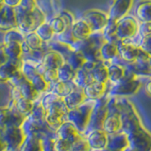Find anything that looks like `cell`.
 <instances>
[{
    "mask_svg": "<svg viewBox=\"0 0 151 151\" xmlns=\"http://www.w3.org/2000/svg\"><path fill=\"white\" fill-rule=\"evenodd\" d=\"M109 99H110V96H107L106 93L103 97L96 101L93 111L91 113V117H90L88 127L86 131H85V133L83 134L84 138L89 133H91L92 131L103 129L104 122H105L109 115V111H108Z\"/></svg>",
    "mask_w": 151,
    "mask_h": 151,
    "instance_id": "obj_3",
    "label": "cell"
},
{
    "mask_svg": "<svg viewBox=\"0 0 151 151\" xmlns=\"http://www.w3.org/2000/svg\"><path fill=\"white\" fill-rule=\"evenodd\" d=\"M63 99H64L65 104L67 105V108L69 109V111H71L79 106H81L87 98L85 96L83 89H80L78 87L76 90H74L69 96L64 97Z\"/></svg>",
    "mask_w": 151,
    "mask_h": 151,
    "instance_id": "obj_20",
    "label": "cell"
},
{
    "mask_svg": "<svg viewBox=\"0 0 151 151\" xmlns=\"http://www.w3.org/2000/svg\"><path fill=\"white\" fill-rule=\"evenodd\" d=\"M42 63L46 69L58 70L65 63V60L60 53L53 50L46 52L44 59L42 60Z\"/></svg>",
    "mask_w": 151,
    "mask_h": 151,
    "instance_id": "obj_18",
    "label": "cell"
},
{
    "mask_svg": "<svg viewBox=\"0 0 151 151\" xmlns=\"http://www.w3.org/2000/svg\"><path fill=\"white\" fill-rule=\"evenodd\" d=\"M149 63H150V65H151V60H150V61H149Z\"/></svg>",
    "mask_w": 151,
    "mask_h": 151,
    "instance_id": "obj_64",
    "label": "cell"
},
{
    "mask_svg": "<svg viewBox=\"0 0 151 151\" xmlns=\"http://www.w3.org/2000/svg\"><path fill=\"white\" fill-rule=\"evenodd\" d=\"M142 86V83L139 79L134 80H124L121 79L116 84H112V86L107 92L109 96L116 97H126L136 93Z\"/></svg>",
    "mask_w": 151,
    "mask_h": 151,
    "instance_id": "obj_6",
    "label": "cell"
},
{
    "mask_svg": "<svg viewBox=\"0 0 151 151\" xmlns=\"http://www.w3.org/2000/svg\"><path fill=\"white\" fill-rule=\"evenodd\" d=\"M0 144H1V151H8L7 143L3 139H0Z\"/></svg>",
    "mask_w": 151,
    "mask_h": 151,
    "instance_id": "obj_60",
    "label": "cell"
},
{
    "mask_svg": "<svg viewBox=\"0 0 151 151\" xmlns=\"http://www.w3.org/2000/svg\"><path fill=\"white\" fill-rule=\"evenodd\" d=\"M26 42L30 47L31 50H37L41 49L44 42L41 40V38L36 34V32H31L29 34H27L25 38Z\"/></svg>",
    "mask_w": 151,
    "mask_h": 151,
    "instance_id": "obj_42",
    "label": "cell"
},
{
    "mask_svg": "<svg viewBox=\"0 0 151 151\" xmlns=\"http://www.w3.org/2000/svg\"><path fill=\"white\" fill-rule=\"evenodd\" d=\"M58 138L61 140L68 141L70 144H75L76 142L84 138L83 135L76 129V127L70 122H64L60 126V129L57 130Z\"/></svg>",
    "mask_w": 151,
    "mask_h": 151,
    "instance_id": "obj_13",
    "label": "cell"
},
{
    "mask_svg": "<svg viewBox=\"0 0 151 151\" xmlns=\"http://www.w3.org/2000/svg\"><path fill=\"white\" fill-rule=\"evenodd\" d=\"M70 151H92V148L86 138H82L72 145Z\"/></svg>",
    "mask_w": 151,
    "mask_h": 151,
    "instance_id": "obj_46",
    "label": "cell"
},
{
    "mask_svg": "<svg viewBox=\"0 0 151 151\" xmlns=\"http://www.w3.org/2000/svg\"><path fill=\"white\" fill-rule=\"evenodd\" d=\"M105 64L108 67V72H109V81L112 84H116L121 80V78L124 77L125 75V67L113 63L111 61H104Z\"/></svg>",
    "mask_w": 151,
    "mask_h": 151,
    "instance_id": "obj_22",
    "label": "cell"
},
{
    "mask_svg": "<svg viewBox=\"0 0 151 151\" xmlns=\"http://www.w3.org/2000/svg\"><path fill=\"white\" fill-rule=\"evenodd\" d=\"M139 24L133 16H126L117 23L116 35L120 41H127L139 33Z\"/></svg>",
    "mask_w": 151,
    "mask_h": 151,
    "instance_id": "obj_8",
    "label": "cell"
},
{
    "mask_svg": "<svg viewBox=\"0 0 151 151\" xmlns=\"http://www.w3.org/2000/svg\"><path fill=\"white\" fill-rule=\"evenodd\" d=\"M37 64L36 63H33L30 60H24L23 67H22V72L24 76L27 78V80H30L35 77L36 75H38V70H37Z\"/></svg>",
    "mask_w": 151,
    "mask_h": 151,
    "instance_id": "obj_40",
    "label": "cell"
},
{
    "mask_svg": "<svg viewBox=\"0 0 151 151\" xmlns=\"http://www.w3.org/2000/svg\"><path fill=\"white\" fill-rule=\"evenodd\" d=\"M121 105V132L127 136L129 147L135 151H151V133L142 124L133 103L119 97Z\"/></svg>",
    "mask_w": 151,
    "mask_h": 151,
    "instance_id": "obj_1",
    "label": "cell"
},
{
    "mask_svg": "<svg viewBox=\"0 0 151 151\" xmlns=\"http://www.w3.org/2000/svg\"><path fill=\"white\" fill-rule=\"evenodd\" d=\"M22 44H19L16 42H8V44H3L1 45V47L4 50V52L8 56L9 60H18L22 59L23 56V50H22Z\"/></svg>",
    "mask_w": 151,
    "mask_h": 151,
    "instance_id": "obj_25",
    "label": "cell"
},
{
    "mask_svg": "<svg viewBox=\"0 0 151 151\" xmlns=\"http://www.w3.org/2000/svg\"><path fill=\"white\" fill-rule=\"evenodd\" d=\"M145 92L147 93L148 96H151V80H149V81L145 85Z\"/></svg>",
    "mask_w": 151,
    "mask_h": 151,
    "instance_id": "obj_61",
    "label": "cell"
},
{
    "mask_svg": "<svg viewBox=\"0 0 151 151\" xmlns=\"http://www.w3.org/2000/svg\"><path fill=\"white\" fill-rule=\"evenodd\" d=\"M83 92L88 100L96 101L107 93V83L93 81L89 84L86 88H84Z\"/></svg>",
    "mask_w": 151,
    "mask_h": 151,
    "instance_id": "obj_16",
    "label": "cell"
},
{
    "mask_svg": "<svg viewBox=\"0 0 151 151\" xmlns=\"http://www.w3.org/2000/svg\"><path fill=\"white\" fill-rule=\"evenodd\" d=\"M14 9H15V14H16L18 25H19V24H20L24 20V19L26 18V16L27 15V14L29 13V12H27L21 4L19 5V6H17L16 8H14Z\"/></svg>",
    "mask_w": 151,
    "mask_h": 151,
    "instance_id": "obj_51",
    "label": "cell"
},
{
    "mask_svg": "<svg viewBox=\"0 0 151 151\" xmlns=\"http://www.w3.org/2000/svg\"><path fill=\"white\" fill-rule=\"evenodd\" d=\"M133 1L131 0H117L112 3L110 11L108 12L109 19L115 22H119L123 18L127 16L129 9L132 7Z\"/></svg>",
    "mask_w": 151,
    "mask_h": 151,
    "instance_id": "obj_11",
    "label": "cell"
},
{
    "mask_svg": "<svg viewBox=\"0 0 151 151\" xmlns=\"http://www.w3.org/2000/svg\"><path fill=\"white\" fill-rule=\"evenodd\" d=\"M35 32H36V34L41 38V40L42 42H51L52 38L55 35V33L48 22H45L42 24V25H41L35 30Z\"/></svg>",
    "mask_w": 151,
    "mask_h": 151,
    "instance_id": "obj_35",
    "label": "cell"
},
{
    "mask_svg": "<svg viewBox=\"0 0 151 151\" xmlns=\"http://www.w3.org/2000/svg\"><path fill=\"white\" fill-rule=\"evenodd\" d=\"M78 87L76 86L73 81L71 82H60L58 81L54 84L49 85V89L47 93H52L58 96L60 98H64L72 93Z\"/></svg>",
    "mask_w": 151,
    "mask_h": 151,
    "instance_id": "obj_19",
    "label": "cell"
},
{
    "mask_svg": "<svg viewBox=\"0 0 151 151\" xmlns=\"http://www.w3.org/2000/svg\"><path fill=\"white\" fill-rule=\"evenodd\" d=\"M76 73L75 71L68 63H64L60 69H58V76H59V81L60 82H71L73 81Z\"/></svg>",
    "mask_w": 151,
    "mask_h": 151,
    "instance_id": "obj_33",
    "label": "cell"
},
{
    "mask_svg": "<svg viewBox=\"0 0 151 151\" xmlns=\"http://www.w3.org/2000/svg\"><path fill=\"white\" fill-rule=\"evenodd\" d=\"M72 147V144H70L68 141L57 139L55 141V151H70Z\"/></svg>",
    "mask_w": 151,
    "mask_h": 151,
    "instance_id": "obj_49",
    "label": "cell"
},
{
    "mask_svg": "<svg viewBox=\"0 0 151 151\" xmlns=\"http://www.w3.org/2000/svg\"><path fill=\"white\" fill-rule=\"evenodd\" d=\"M94 104H96V101L87 100L81 106L69 111L67 114L63 116L64 122L72 123L76 127V129L83 135L88 127L90 117H91Z\"/></svg>",
    "mask_w": 151,
    "mask_h": 151,
    "instance_id": "obj_2",
    "label": "cell"
},
{
    "mask_svg": "<svg viewBox=\"0 0 151 151\" xmlns=\"http://www.w3.org/2000/svg\"><path fill=\"white\" fill-rule=\"evenodd\" d=\"M94 81V78L93 77V74L91 72L84 70L83 68L79 69L76 73V77L73 80V82L77 87L80 89L86 88L89 84H91L92 82Z\"/></svg>",
    "mask_w": 151,
    "mask_h": 151,
    "instance_id": "obj_26",
    "label": "cell"
},
{
    "mask_svg": "<svg viewBox=\"0 0 151 151\" xmlns=\"http://www.w3.org/2000/svg\"><path fill=\"white\" fill-rule=\"evenodd\" d=\"M24 60L22 59L18 60H9L6 63L0 65V80L1 82H9L14 75L20 70H22Z\"/></svg>",
    "mask_w": 151,
    "mask_h": 151,
    "instance_id": "obj_12",
    "label": "cell"
},
{
    "mask_svg": "<svg viewBox=\"0 0 151 151\" xmlns=\"http://www.w3.org/2000/svg\"><path fill=\"white\" fill-rule=\"evenodd\" d=\"M30 82L32 83V85L34 86V88L39 93L48 92L49 84L45 81V79L44 78V77H42V75H40V74L36 75L35 77L30 80Z\"/></svg>",
    "mask_w": 151,
    "mask_h": 151,
    "instance_id": "obj_43",
    "label": "cell"
},
{
    "mask_svg": "<svg viewBox=\"0 0 151 151\" xmlns=\"http://www.w3.org/2000/svg\"><path fill=\"white\" fill-rule=\"evenodd\" d=\"M46 122L52 129L57 131L60 127V126L64 123V120H63V116H61V115L49 114V113H47L46 114Z\"/></svg>",
    "mask_w": 151,
    "mask_h": 151,
    "instance_id": "obj_44",
    "label": "cell"
},
{
    "mask_svg": "<svg viewBox=\"0 0 151 151\" xmlns=\"http://www.w3.org/2000/svg\"><path fill=\"white\" fill-rule=\"evenodd\" d=\"M34 103L35 102L23 97L20 99V100H18L16 102V109L18 110L19 112L22 113L23 115L27 117L31 113L33 108H34Z\"/></svg>",
    "mask_w": 151,
    "mask_h": 151,
    "instance_id": "obj_39",
    "label": "cell"
},
{
    "mask_svg": "<svg viewBox=\"0 0 151 151\" xmlns=\"http://www.w3.org/2000/svg\"><path fill=\"white\" fill-rule=\"evenodd\" d=\"M117 48L119 52V57L124 60L125 65L127 63H132L136 61L139 52V45L132 44L127 41H119L117 42ZM124 65V66H125Z\"/></svg>",
    "mask_w": 151,
    "mask_h": 151,
    "instance_id": "obj_10",
    "label": "cell"
},
{
    "mask_svg": "<svg viewBox=\"0 0 151 151\" xmlns=\"http://www.w3.org/2000/svg\"><path fill=\"white\" fill-rule=\"evenodd\" d=\"M18 28V22L14 8L9 7L3 1L0 2V29L7 32Z\"/></svg>",
    "mask_w": 151,
    "mask_h": 151,
    "instance_id": "obj_9",
    "label": "cell"
},
{
    "mask_svg": "<svg viewBox=\"0 0 151 151\" xmlns=\"http://www.w3.org/2000/svg\"><path fill=\"white\" fill-rule=\"evenodd\" d=\"M48 45H49L50 50H53V51H56V52H58V53H60L63 57L65 60H67L68 57L75 51L73 49L72 45L64 44V42H59L57 40L53 41V42H48Z\"/></svg>",
    "mask_w": 151,
    "mask_h": 151,
    "instance_id": "obj_30",
    "label": "cell"
},
{
    "mask_svg": "<svg viewBox=\"0 0 151 151\" xmlns=\"http://www.w3.org/2000/svg\"><path fill=\"white\" fill-rule=\"evenodd\" d=\"M150 60H151V56L139 47V52H138V56H137L136 61L142 63H148Z\"/></svg>",
    "mask_w": 151,
    "mask_h": 151,
    "instance_id": "obj_53",
    "label": "cell"
},
{
    "mask_svg": "<svg viewBox=\"0 0 151 151\" xmlns=\"http://www.w3.org/2000/svg\"><path fill=\"white\" fill-rule=\"evenodd\" d=\"M59 98H60V97H59L58 96H56V94H54V93H47L45 96H42V98L40 101H41L42 108H44L45 110L47 111L51 108V106L53 105V104L58 100Z\"/></svg>",
    "mask_w": 151,
    "mask_h": 151,
    "instance_id": "obj_45",
    "label": "cell"
},
{
    "mask_svg": "<svg viewBox=\"0 0 151 151\" xmlns=\"http://www.w3.org/2000/svg\"><path fill=\"white\" fill-rule=\"evenodd\" d=\"M139 47L151 56V35L142 38L139 44Z\"/></svg>",
    "mask_w": 151,
    "mask_h": 151,
    "instance_id": "obj_50",
    "label": "cell"
},
{
    "mask_svg": "<svg viewBox=\"0 0 151 151\" xmlns=\"http://www.w3.org/2000/svg\"><path fill=\"white\" fill-rule=\"evenodd\" d=\"M25 38L26 36L23 34V33L16 28V29H12L5 32V35L3 38V44H8V42H16L19 44H23L25 42Z\"/></svg>",
    "mask_w": 151,
    "mask_h": 151,
    "instance_id": "obj_37",
    "label": "cell"
},
{
    "mask_svg": "<svg viewBox=\"0 0 151 151\" xmlns=\"http://www.w3.org/2000/svg\"><path fill=\"white\" fill-rule=\"evenodd\" d=\"M22 45V50H23V55H27L29 52L31 51L30 47L28 46V45L26 42V41L23 42V44L21 45Z\"/></svg>",
    "mask_w": 151,
    "mask_h": 151,
    "instance_id": "obj_59",
    "label": "cell"
},
{
    "mask_svg": "<svg viewBox=\"0 0 151 151\" xmlns=\"http://www.w3.org/2000/svg\"><path fill=\"white\" fill-rule=\"evenodd\" d=\"M101 60L103 61H111L119 56L117 45L111 44V42H106L100 49Z\"/></svg>",
    "mask_w": 151,
    "mask_h": 151,
    "instance_id": "obj_31",
    "label": "cell"
},
{
    "mask_svg": "<svg viewBox=\"0 0 151 151\" xmlns=\"http://www.w3.org/2000/svg\"><path fill=\"white\" fill-rule=\"evenodd\" d=\"M20 151H44L42 141L34 137H27Z\"/></svg>",
    "mask_w": 151,
    "mask_h": 151,
    "instance_id": "obj_36",
    "label": "cell"
},
{
    "mask_svg": "<svg viewBox=\"0 0 151 151\" xmlns=\"http://www.w3.org/2000/svg\"><path fill=\"white\" fill-rule=\"evenodd\" d=\"M92 74L94 78V81H98L101 83H107L109 81L108 67L104 61H99V63H96Z\"/></svg>",
    "mask_w": 151,
    "mask_h": 151,
    "instance_id": "obj_29",
    "label": "cell"
},
{
    "mask_svg": "<svg viewBox=\"0 0 151 151\" xmlns=\"http://www.w3.org/2000/svg\"><path fill=\"white\" fill-rule=\"evenodd\" d=\"M27 80V78L24 76L22 70H20L19 72H17L15 75L13 76V77L9 79V83L12 85V86H14V87H20L22 84H24L26 81Z\"/></svg>",
    "mask_w": 151,
    "mask_h": 151,
    "instance_id": "obj_47",
    "label": "cell"
},
{
    "mask_svg": "<svg viewBox=\"0 0 151 151\" xmlns=\"http://www.w3.org/2000/svg\"><path fill=\"white\" fill-rule=\"evenodd\" d=\"M0 55H1V58H0V63H1V65L2 64H4V63H6L7 61L9 60V58H8V56L6 55V53L4 52V50L2 49V48H0Z\"/></svg>",
    "mask_w": 151,
    "mask_h": 151,
    "instance_id": "obj_58",
    "label": "cell"
},
{
    "mask_svg": "<svg viewBox=\"0 0 151 151\" xmlns=\"http://www.w3.org/2000/svg\"><path fill=\"white\" fill-rule=\"evenodd\" d=\"M26 119L27 117L16 109V101L11 100L7 107H2L0 110V129L9 127H21Z\"/></svg>",
    "mask_w": 151,
    "mask_h": 151,
    "instance_id": "obj_4",
    "label": "cell"
},
{
    "mask_svg": "<svg viewBox=\"0 0 151 151\" xmlns=\"http://www.w3.org/2000/svg\"><path fill=\"white\" fill-rule=\"evenodd\" d=\"M73 35L78 41H84L93 34L91 27L88 26L86 22H84L81 19L78 21H75L74 26L72 27Z\"/></svg>",
    "mask_w": 151,
    "mask_h": 151,
    "instance_id": "obj_21",
    "label": "cell"
},
{
    "mask_svg": "<svg viewBox=\"0 0 151 151\" xmlns=\"http://www.w3.org/2000/svg\"><path fill=\"white\" fill-rule=\"evenodd\" d=\"M44 151H55V141L51 139H45L42 141Z\"/></svg>",
    "mask_w": 151,
    "mask_h": 151,
    "instance_id": "obj_56",
    "label": "cell"
},
{
    "mask_svg": "<svg viewBox=\"0 0 151 151\" xmlns=\"http://www.w3.org/2000/svg\"><path fill=\"white\" fill-rule=\"evenodd\" d=\"M136 16L142 23H151V1L141 2L137 6Z\"/></svg>",
    "mask_w": 151,
    "mask_h": 151,
    "instance_id": "obj_28",
    "label": "cell"
},
{
    "mask_svg": "<svg viewBox=\"0 0 151 151\" xmlns=\"http://www.w3.org/2000/svg\"><path fill=\"white\" fill-rule=\"evenodd\" d=\"M65 63H68L75 71H78L82 68L84 63H86V60H85L81 52L74 51L73 53L68 57V59L65 60Z\"/></svg>",
    "mask_w": 151,
    "mask_h": 151,
    "instance_id": "obj_34",
    "label": "cell"
},
{
    "mask_svg": "<svg viewBox=\"0 0 151 151\" xmlns=\"http://www.w3.org/2000/svg\"><path fill=\"white\" fill-rule=\"evenodd\" d=\"M48 23L51 26L54 33L57 35H60L61 33H63L66 29V24L60 15H56L54 17H52L48 21Z\"/></svg>",
    "mask_w": 151,
    "mask_h": 151,
    "instance_id": "obj_41",
    "label": "cell"
},
{
    "mask_svg": "<svg viewBox=\"0 0 151 151\" xmlns=\"http://www.w3.org/2000/svg\"><path fill=\"white\" fill-rule=\"evenodd\" d=\"M92 151H110V150L105 148V149H92Z\"/></svg>",
    "mask_w": 151,
    "mask_h": 151,
    "instance_id": "obj_62",
    "label": "cell"
},
{
    "mask_svg": "<svg viewBox=\"0 0 151 151\" xmlns=\"http://www.w3.org/2000/svg\"><path fill=\"white\" fill-rule=\"evenodd\" d=\"M122 122L121 115H108L107 119L104 122L103 131H105L108 135L114 134L121 131Z\"/></svg>",
    "mask_w": 151,
    "mask_h": 151,
    "instance_id": "obj_23",
    "label": "cell"
},
{
    "mask_svg": "<svg viewBox=\"0 0 151 151\" xmlns=\"http://www.w3.org/2000/svg\"><path fill=\"white\" fill-rule=\"evenodd\" d=\"M123 151H135V150H134V149H132L131 147H129H129H127L126 149H124Z\"/></svg>",
    "mask_w": 151,
    "mask_h": 151,
    "instance_id": "obj_63",
    "label": "cell"
},
{
    "mask_svg": "<svg viewBox=\"0 0 151 151\" xmlns=\"http://www.w3.org/2000/svg\"><path fill=\"white\" fill-rule=\"evenodd\" d=\"M86 140L92 149H105L108 144V134L103 130H94L89 133Z\"/></svg>",
    "mask_w": 151,
    "mask_h": 151,
    "instance_id": "obj_17",
    "label": "cell"
},
{
    "mask_svg": "<svg viewBox=\"0 0 151 151\" xmlns=\"http://www.w3.org/2000/svg\"><path fill=\"white\" fill-rule=\"evenodd\" d=\"M47 111L42 108L41 101H36L34 103V108L31 113L27 117V121L29 122L31 125L38 127H46L49 125L46 122Z\"/></svg>",
    "mask_w": 151,
    "mask_h": 151,
    "instance_id": "obj_14",
    "label": "cell"
},
{
    "mask_svg": "<svg viewBox=\"0 0 151 151\" xmlns=\"http://www.w3.org/2000/svg\"><path fill=\"white\" fill-rule=\"evenodd\" d=\"M117 23L113 20L109 19V22L106 25V27H104V29L102 30V34L104 38L106 39L108 42H111L113 45H117V42L120 40L118 39V37L116 35L117 33Z\"/></svg>",
    "mask_w": 151,
    "mask_h": 151,
    "instance_id": "obj_27",
    "label": "cell"
},
{
    "mask_svg": "<svg viewBox=\"0 0 151 151\" xmlns=\"http://www.w3.org/2000/svg\"><path fill=\"white\" fill-rule=\"evenodd\" d=\"M68 112H69V109L67 108V105L65 104L63 98H59L51 106L49 110L47 111V113H49V114H58L61 116H64Z\"/></svg>",
    "mask_w": 151,
    "mask_h": 151,
    "instance_id": "obj_38",
    "label": "cell"
},
{
    "mask_svg": "<svg viewBox=\"0 0 151 151\" xmlns=\"http://www.w3.org/2000/svg\"><path fill=\"white\" fill-rule=\"evenodd\" d=\"M42 77L45 79V81L49 85L54 84L59 81V76H58V70H52L47 69L42 75Z\"/></svg>",
    "mask_w": 151,
    "mask_h": 151,
    "instance_id": "obj_48",
    "label": "cell"
},
{
    "mask_svg": "<svg viewBox=\"0 0 151 151\" xmlns=\"http://www.w3.org/2000/svg\"><path fill=\"white\" fill-rule=\"evenodd\" d=\"M19 88H20V90H21L23 97L28 99V100L36 102L38 97L40 96V93L34 88V86H33L32 83L29 81V80H27V81L24 84H22Z\"/></svg>",
    "mask_w": 151,
    "mask_h": 151,
    "instance_id": "obj_32",
    "label": "cell"
},
{
    "mask_svg": "<svg viewBox=\"0 0 151 151\" xmlns=\"http://www.w3.org/2000/svg\"><path fill=\"white\" fill-rule=\"evenodd\" d=\"M139 35L141 38L151 35V23H141L139 26Z\"/></svg>",
    "mask_w": 151,
    "mask_h": 151,
    "instance_id": "obj_52",
    "label": "cell"
},
{
    "mask_svg": "<svg viewBox=\"0 0 151 151\" xmlns=\"http://www.w3.org/2000/svg\"><path fill=\"white\" fill-rule=\"evenodd\" d=\"M0 139H3L7 143L8 151H20L27 136L22 127H9L0 129Z\"/></svg>",
    "mask_w": 151,
    "mask_h": 151,
    "instance_id": "obj_5",
    "label": "cell"
},
{
    "mask_svg": "<svg viewBox=\"0 0 151 151\" xmlns=\"http://www.w3.org/2000/svg\"><path fill=\"white\" fill-rule=\"evenodd\" d=\"M21 5L29 12H31L38 6L37 2L33 0H21Z\"/></svg>",
    "mask_w": 151,
    "mask_h": 151,
    "instance_id": "obj_55",
    "label": "cell"
},
{
    "mask_svg": "<svg viewBox=\"0 0 151 151\" xmlns=\"http://www.w3.org/2000/svg\"><path fill=\"white\" fill-rule=\"evenodd\" d=\"M80 19L88 24L93 33L102 32L109 22L108 13L98 11V9H88L81 14Z\"/></svg>",
    "mask_w": 151,
    "mask_h": 151,
    "instance_id": "obj_7",
    "label": "cell"
},
{
    "mask_svg": "<svg viewBox=\"0 0 151 151\" xmlns=\"http://www.w3.org/2000/svg\"><path fill=\"white\" fill-rule=\"evenodd\" d=\"M124 67L133 73L136 77H151L150 63H142L134 61L132 63H127Z\"/></svg>",
    "mask_w": 151,
    "mask_h": 151,
    "instance_id": "obj_24",
    "label": "cell"
},
{
    "mask_svg": "<svg viewBox=\"0 0 151 151\" xmlns=\"http://www.w3.org/2000/svg\"><path fill=\"white\" fill-rule=\"evenodd\" d=\"M21 98H23V94L21 93L20 88L12 86V88H11V100L17 102L18 100H20Z\"/></svg>",
    "mask_w": 151,
    "mask_h": 151,
    "instance_id": "obj_54",
    "label": "cell"
},
{
    "mask_svg": "<svg viewBox=\"0 0 151 151\" xmlns=\"http://www.w3.org/2000/svg\"><path fill=\"white\" fill-rule=\"evenodd\" d=\"M3 2L9 7L16 8L17 6L21 4V0H3Z\"/></svg>",
    "mask_w": 151,
    "mask_h": 151,
    "instance_id": "obj_57",
    "label": "cell"
},
{
    "mask_svg": "<svg viewBox=\"0 0 151 151\" xmlns=\"http://www.w3.org/2000/svg\"><path fill=\"white\" fill-rule=\"evenodd\" d=\"M129 146L127 136L123 132L108 135L107 149L110 151H123Z\"/></svg>",
    "mask_w": 151,
    "mask_h": 151,
    "instance_id": "obj_15",
    "label": "cell"
}]
</instances>
